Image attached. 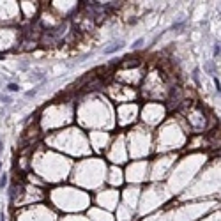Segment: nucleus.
<instances>
[{
  "instance_id": "obj_7",
  "label": "nucleus",
  "mask_w": 221,
  "mask_h": 221,
  "mask_svg": "<svg viewBox=\"0 0 221 221\" xmlns=\"http://www.w3.org/2000/svg\"><path fill=\"white\" fill-rule=\"evenodd\" d=\"M142 42H143V39H138V41H136V42H135V48H138V46H140V44H142Z\"/></svg>"
},
{
  "instance_id": "obj_3",
  "label": "nucleus",
  "mask_w": 221,
  "mask_h": 221,
  "mask_svg": "<svg viewBox=\"0 0 221 221\" xmlns=\"http://www.w3.org/2000/svg\"><path fill=\"white\" fill-rule=\"evenodd\" d=\"M7 89H9L11 92H18V90H20V87H18L16 83H9V85H7Z\"/></svg>"
},
{
  "instance_id": "obj_2",
  "label": "nucleus",
  "mask_w": 221,
  "mask_h": 221,
  "mask_svg": "<svg viewBox=\"0 0 221 221\" xmlns=\"http://www.w3.org/2000/svg\"><path fill=\"white\" fill-rule=\"evenodd\" d=\"M6 184H7V175L6 174H0V188H6Z\"/></svg>"
},
{
  "instance_id": "obj_10",
  "label": "nucleus",
  "mask_w": 221,
  "mask_h": 221,
  "mask_svg": "<svg viewBox=\"0 0 221 221\" xmlns=\"http://www.w3.org/2000/svg\"><path fill=\"white\" fill-rule=\"evenodd\" d=\"M0 172H2V163H0Z\"/></svg>"
},
{
  "instance_id": "obj_4",
  "label": "nucleus",
  "mask_w": 221,
  "mask_h": 221,
  "mask_svg": "<svg viewBox=\"0 0 221 221\" xmlns=\"http://www.w3.org/2000/svg\"><path fill=\"white\" fill-rule=\"evenodd\" d=\"M212 80H214V85H216V90L219 92V90H221V89H219V87H221V83H219V78H216V76H214Z\"/></svg>"
},
{
  "instance_id": "obj_6",
  "label": "nucleus",
  "mask_w": 221,
  "mask_h": 221,
  "mask_svg": "<svg viewBox=\"0 0 221 221\" xmlns=\"http://www.w3.org/2000/svg\"><path fill=\"white\" fill-rule=\"evenodd\" d=\"M214 57H219V42L214 46Z\"/></svg>"
},
{
  "instance_id": "obj_8",
  "label": "nucleus",
  "mask_w": 221,
  "mask_h": 221,
  "mask_svg": "<svg viewBox=\"0 0 221 221\" xmlns=\"http://www.w3.org/2000/svg\"><path fill=\"white\" fill-rule=\"evenodd\" d=\"M0 221H6V217H4V212H0Z\"/></svg>"
},
{
  "instance_id": "obj_1",
  "label": "nucleus",
  "mask_w": 221,
  "mask_h": 221,
  "mask_svg": "<svg viewBox=\"0 0 221 221\" xmlns=\"http://www.w3.org/2000/svg\"><path fill=\"white\" fill-rule=\"evenodd\" d=\"M122 46H124V41H122V39H120V41H115V42H113L112 46H110V48H106V50H104V53H106V55L115 53V51H117V50H120Z\"/></svg>"
},
{
  "instance_id": "obj_5",
  "label": "nucleus",
  "mask_w": 221,
  "mask_h": 221,
  "mask_svg": "<svg viewBox=\"0 0 221 221\" xmlns=\"http://www.w3.org/2000/svg\"><path fill=\"white\" fill-rule=\"evenodd\" d=\"M0 101H4L6 104H9V103H11V97H7V96H0Z\"/></svg>"
},
{
  "instance_id": "obj_9",
  "label": "nucleus",
  "mask_w": 221,
  "mask_h": 221,
  "mask_svg": "<svg viewBox=\"0 0 221 221\" xmlns=\"http://www.w3.org/2000/svg\"><path fill=\"white\" fill-rule=\"evenodd\" d=\"M2 149H4V147H2V140H0V152H2Z\"/></svg>"
}]
</instances>
